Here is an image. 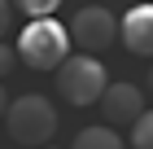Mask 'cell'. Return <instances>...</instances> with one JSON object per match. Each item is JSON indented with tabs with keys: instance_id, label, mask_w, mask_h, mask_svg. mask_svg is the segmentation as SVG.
I'll use <instances>...</instances> for the list:
<instances>
[{
	"instance_id": "cell-1",
	"label": "cell",
	"mask_w": 153,
	"mask_h": 149,
	"mask_svg": "<svg viewBox=\"0 0 153 149\" xmlns=\"http://www.w3.org/2000/svg\"><path fill=\"white\" fill-rule=\"evenodd\" d=\"M57 127L61 123H57V110H53L48 97L26 92L18 101H9V114H4L9 140H18V145H26V149H48V140L57 136Z\"/></svg>"
},
{
	"instance_id": "cell-2",
	"label": "cell",
	"mask_w": 153,
	"mask_h": 149,
	"mask_svg": "<svg viewBox=\"0 0 153 149\" xmlns=\"http://www.w3.org/2000/svg\"><path fill=\"white\" fill-rule=\"evenodd\" d=\"M18 57L31 70H61L70 57V26H61L57 18H35L18 35Z\"/></svg>"
},
{
	"instance_id": "cell-3",
	"label": "cell",
	"mask_w": 153,
	"mask_h": 149,
	"mask_svg": "<svg viewBox=\"0 0 153 149\" xmlns=\"http://www.w3.org/2000/svg\"><path fill=\"white\" fill-rule=\"evenodd\" d=\"M109 88V70L101 57H88V53H70L66 57V66L57 70V92H61V101L66 105H101V97H105Z\"/></svg>"
},
{
	"instance_id": "cell-4",
	"label": "cell",
	"mask_w": 153,
	"mask_h": 149,
	"mask_svg": "<svg viewBox=\"0 0 153 149\" xmlns=\"http://www.w3.org/2000/svg\"><path fill=\"white\" fill-rule=\"evenodd\" d=\"M114 40H118V18L105 4H83L70 18V44H79V53H88V57L105 53Z\"/></svg>"
},
{
	"instance_id": "cell-5",
	"label": "cell",
	"mask_w": 153,
	"mask_h": 149,
	"mask_svg": "<svg viewBox=\"0 0 153 149\" xmlns=\"http://www.w3.org/2000/svg\"><path fill=\"white\" fill-rule=\"evenodd\" d=\"M101 114H105V123L114 127H123V123H131L136 127V118L144 114V88H136V83H109L105 88V97H101Z\"/></svg>"
},
{
	"instance_id": "cell-6",
	"label": "cell",
	"mask_w": 153,
	"mask_h": 149,
	"mask_svg": "<svg viewBox=\"0 0 153 149\" xmlns=\"http://www.w3.org/2000/svg\"><path fill=\"white\" fill-rule=\"evenodd\" d=\"M118 40H123L127 53H136V57H153V4L149 0L131 4V9L118 18Z\"/></svg>"
},
{
	"instance_id": "cell-7",
	"label": "cell",
	"mask_w": 153,
	"mask_h": 149,
	"mask_svg": "<svg viewBox=\"0 0 153 149\" xmlns=\"http://www.w3.org/2000/svg\"><path fill=\"white\" fill-rule=\"evenodd\" d=\"M70 149H123V136L109 123H96V127H83Z\"/></svg>"
},
{
	"instance_id": "cell-8",
	"label": "cell",
	"mask_w": 153,
	"mask_h": 149,
	"mask_svg": "<svg viewBox=\"0 0 153 149\" xmlns=\"http://www.w3.org/2000/svg\"><path fill=\"white\" fill-rule=\"evenodd\" d=\"M131 149H153V110H144L131 127Z\"/></svg>"
},
{
	"instance_id": "cell-9",
	"label": "cell",
	"mask_w": 153,
	"mask_h": 149,
	"mask_svg": "<svg viewBox=\"0 0 153 149\" xmlns=\"http://www.w3.org/2000/svg\"><path fill=\"white\" fill-rule=\"evenodd\" d=\"M9 4H18V9L35 22V18H48V13H57V4L61 0H9Z\"/></svg>"
},
{
	"instance_id": "cell-10",
	"label": "cell",
	"mask_w": 153,
	"mask_h": 149,
	"mask_svg": "<svg viewBox=\"0 0 153 149\" xmlns=\"http://www.w3.org/2000/svg\"><path fill=\"white\" fill-rule=\"evenodd\" d=\"M13 66H18V48H4V44H0V79H4Z\"/></svg>"
},
{
	"instance_id": "cell-11",
	"label": "cell",
	"mask_w": 153,
	"mask_h": 149,
	"mask_svg": "<svg viewBox=\"0 0 153 149\" xmlns=\"http://www.w3.org/2000/svg\"><path fill=\"white\" fill-rule=\"evenodd\" d=\"M9 22H13V4H9V0H0V35L9 31Z\"/></svg>"
},
{
	"instance_id": "cell-12",
	"label": "cell",
	"mask_w": 153,
	"mask_h": 149,
	"mask_svg": "<svg viewBox=\"0 0 153 149\" xmlns=\"http://www.w3.org/2000/svg\"><path fill=\"white\" fill-rule=\"evenodd\" d=\"M4 114H9V92H4V83H0V123H4Z\"/></svg>"
},
{
	"instance_id": "cell-13",
	"label": "cell",
	"mask_w": 153,
	"mask_h": 149,
	"mask_svg": "<svg viewBox=\"0 0 153 149\" xmlns=\"http://www.w3.org/2000/svg\"><path fill=\"white\" fill-rule=\"evenodd\" d=\"M144 88H149V92H153V66H149V79H144Z\"/></svg>"
},
{
	"instance_id": "cell-14",
	"label": "cell",
	"mask_w": 153,
	"mask_h": 149,
	"mask_svg": "<svg viewBox=\"0 0 153 149\" xmlns=\"http://www.w3.org/2000/svg\"><path fill=\"white\" fill-rule=\"evenodd\" d=\"M48 149H53V145H48Z\"/></svg>"
}]
</instances>
